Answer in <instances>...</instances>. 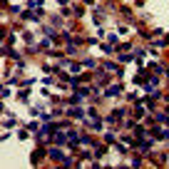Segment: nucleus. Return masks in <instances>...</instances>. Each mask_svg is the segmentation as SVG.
I'll return each instance as SVG.
<instances>
[{
  "label": "nucleus",
  "instance_id": "nucleus-3",
  "mask_svg": "<svg viewBox=\"0 0 169 169\" xmlns=\"http://www.w3.org/2000/svg\"><path fill=\"white\" fill-rule=\"evenodd\" d=\"M70 117H75V119H82V117H85V112H82V109H70Z\"/></svg>",
  "mask_w": 169,
  "mask_h": 169
},
{
  "label": "nucleus",
  "instance_id": "nucleus-4",
  "mask_svg": "<svg viewBox=\"0 0 169 169\" xmlns=\"http://www.w3.org/2000/svg\"><path fill=\"white\" fill-rule=\"evenodd\" d=\"M42 154H45V149H37V152H35V157H32V164H35L37 159H42Z\"/></svg>",
  "mask_w": 169,
  "mask_h": 169
},
{
  "label": "nucleus",
  "instance_id": "nucleus-1",
  "mask_svg": "<svg viewBox=\"0 0 169 169\" xmlns=\"http://www.w3.org/2000/svg\"><path fill=\"white\" fill-rule=\"evenodd\" d=\"M47 154H50V159H55V162H62V159H65V154L60 152V149H57V147H52V149H50V152H47Z\"/></svg>",
  "mask_w": 169,
  "mask_h": 169
},
{
  "label": "nucleus",
  "instance_id": "nucleus-5",
  "mask_svg": "<svg viewBox=\"0 0 169 169\" xmlns=\"http://www.w3.org/2000/svg\"><path fill=\"white\" fill-rule=\"evenodd\" d=\"M70 137H65V134H57V137H55V142H57V144H65Z\"/></svg>",
  "mask_w": 169,
  "mask_h": 169
},
{
  "label": "nucleus",
  "instance_id": "nucleus-2",
  "mask_svg": "<svg viewBox=\"0 0 169 169\" xmlns=\"http://www.w3.org/2000/svg\"><path fill=\"white\" fill-rule=\"evenodd\" d=\"M117 95H122V85H115V87H109V92H107V97H117Z\"/></svg>",
  "mask_w": 169,
  "mask_h": 169
},
{
  "label": "nucleus",
  "instance_id": "nucleus-6",
  "mask_svg": "<svg viewBox=\"0 0 169 169\" xmlns=\"http://www.w3.org/2000/svg\"><path fill=\"white\" fill-rule=\"evenodd\" d=\"M105 152H107V149H105V147H97V149H95V157H102Z\"/></svg>",
  "mask_w": 169,
  "mask_h": 169
}]
</instances>
